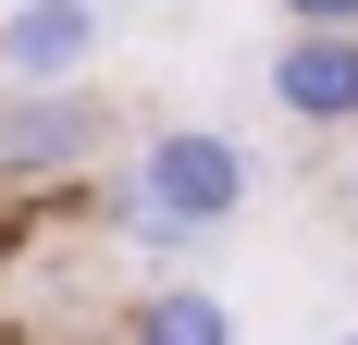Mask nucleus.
<instances>
[{
	"mask_svg": "<svg viewBox=\"0 0 358 345\" xmlns=\"http://www.w3.org/2000/svg\"><path fill=\"white\" fill-rule=\"evenodd\" d=\"M248 198H259V148L235 136V124L173 111V124H136V136H124L111 235L148 247V259H198V247H222L235 222H248Z\"/></svg>",
	"mask_w": 358,
	"mask_h": 345,
	"instance_id": "obj_1",
	"label": "nucleus"
},
{
	"mask_svg": "<svg viewBox=\"0 0 358 345\" xmlns=\"http://www.w3.org/2000/svg\"><path fill=\"white\" fill-rule=\"evenodd\" d=\"M124 161V111L99 87H0V198L50 210Z\"/></svg>",
	"mask_w": 358,
	"mask_h": 345,
	"instance_id": "obj_2",
	"label": "nucleus"
},
{
	"mask_svg": "<svg viewBox=\"0 0 358 345\" xmlns=\"http://www.w3.org/2000/svg\"><path fill=\"white\" fill-rule=\"evenodd\" d=\"M259 87H272V111L296 136L358 148V25H285L272 62H259Z\"/></svg>",
	"mask_w": 358,
	"mask_h": 345,
	"instance_id": "obj_3",
	"label": "nucleus"
},
{
	"mask_svg": "<svg viewBox=\"0 0 358 345\" xmlns=\"http://www.w3.org/2000/svg\"><path fill=\"white\" fill-rule=\"evenodd\" d=\"M99 0H0V87H99Z\"/></svg>",
	"mask_w": 358,
	"mask_h": 345,
	"instance_id": "obj_4",
	"label": "nucleus"
},
{
	"mask_svg": "<svg viewBox=\"0 0 358 345\" xmlns=\"http://www.w3.org/2000/svg\"><path fill=\"white\" fill-rule=\"evenodd\" d=\"M124 345H235V296L198 272H161L124 296Z\"/></svg>",
	"mask_w": 358,
	"mask_h": 345,
	"instance_id": "obj_5",
	"label": "nucleus"
},
{
	"mask_svg": "<svg viewBox=\"0 0 358 345\" xmlns=\"http://www.w3.org/2000/svg\"><path fill=\"white\" fill-rule=\"evenodd\" d=\"M285 25H358V0H272Z\"/></svg>",
	"mask_w": 358,
	"mask_h": 345,
	"instance_id": "obj_6",
	"label": "nucleus"
},
{
	"mask_svg": "<svg viewBox=\"0 0 358 345\" xmlns=\"http://www.w3.org/2000/svg\"><path fill=\"white\" fill-rule=\"evenodd\" d=\"M25 235H37V222H13V198H0V272L25 259Z\"/></svg>",
	"mask_w": 358,
	"mask_h": 345,
	"instance_id": "obj_7",
	"label": "nucleus"
},
{
	"mask_svg": "<svg viewBox=\"0 0 358 345\" xmlns=\"http://www.w3.org/2000/svg\"><path fill=\"white\" fill-rule=\"evenodd\" d=\"M334 198H346V222H358V148H346V172H334Z\"/></svg>",
	"mask_w": 358,
	"mask_h": 345,
	"instance_id": "obj_8",
	"label": "nucleus"
},
{
	"mask_svg": "<svg viewBox=\"0 0 358 345\" xmlns=\"http://www.w3.org/2000/svg\"><path fill=\"white\" fill-rule=\"evenodd\" d=\"M334 345H358V321H346V333H334Z\"/></svg>",
	"mask_w": 358,
	"mask_h": 345,
	"instance_id": "obj_9",
	"label": "nucleus"
}]
</instances>
